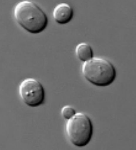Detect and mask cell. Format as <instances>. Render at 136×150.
I'll return each mask as SVG.
<instances>
[{
    "mask_svg": "<svg viewBox=\"0 0 136 150\" xmlns=\"http://www.w3.org/2000/svg\"><path fill=\"white\" fill-rule=\"evenodd\" d=\"M17 23L25 30L33 34L42 32L47 27V16L39 6L31 1L19 3L14 10Z\"/></svg>",
    "mask_w": 136,
    "mask_h": 150,
    "instance_id": "obj_1",
    "label": "cell"
},
{
    "mask_svg": "<svg viewBox=\"0 0 136 150\" xmlns=\"http://www.w3.org/2000/svg\"><path fill=\"white\" fill-rule=\"evenodd\" d=\"M82 71L87 81L98 87H106L115 81L117 71L110 61L101 57H93L83 63Z\"/></svg>",
    "mask_w": 136,
    "mask_h": 150,
    "instance_id": "obj_2",
    "label": "cell"
},
{
    "mask_svg": "<svg viewBox=\"0 0 136 150\" xmlns=\"http://www.w3.org/2000/svg\"><path fill=\"white\" fill-rule=\"evenodd\" d=\"M66 131L68 139L72 144L79 147L86 146L90 142L93 134V125L88 115L82 112L76 113L67 120Z\"/></svg>",
    "mask_w": 136,
    "mask_h": 150,
    "instance_id": "obj_3",
    "label": "cell"
},
{
    "mask_svg": "<svg viewBox=\"0 0 136 150\" xmlns=\"http://www.w3.org/2000/svg\"><path fill=\"white\" fill-rule=\"evenodd\" d=\"M19 93L25 105L36 108L43 104L46 93L43 86L40 81L33 78L25 79L19 87Z\"/></svg>",
    "mask_w": 136,
    "mask_h": 150,
    "instance_id": "obj_4",
    "label": "cell"
},
{
    "mask_svg": "<svg viewBox=\"0 0 136 150\" xmlns=\"http://www.w3.org/2000/svg\"><path fill=\"white\" fill-rule=\"evenodd\" d=\"M74 11L69 4L62 3L58 4L55 7L53 16L57 23L60 25H65L71 22L74 16Z\"/></svg>",
    "mask_w": 136,
    "mask_h": 150,
    "instance_id": "obj_5",
    "label": "cell"
},
{
    "mask_svg": "<svg viewBox=\"0 0 136 150\" xmlns=\"http://www.w3.org/2000/svg\"><path fill=\"white\" fill-rule=\"evenodd\" d=\"M75 51L78 58L83 63L94 57L92 47L90 44L85 42L78 44L76 46Z\"/></svg>",
    "mask_w": 136,
    "mask_h": 150,
    "instance_id": "obj_6",
    "label": "cell"
},
{
    "mask_svg": "<svg viewBox=\"0 0 136 150\" xmlns=\"http://www.w3.org/2000/svg\"><path fill=\"white\" fill-rule=\"evenodd\" d=\"M75 110L69 105L63 107L61 110V114L64 119L67 120L71 119L76 113Z\"/></svg>",
    "mask_w": 136,
    "mask_h": 150,
    "instance_id": "obj_7",
    "label": "cell"
}]
</instances>
